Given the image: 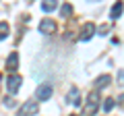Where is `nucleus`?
I'll list each match as a JSON object with an SVG mask.
<instances>
[{"label":"nucleus","mask_w":124,"mask_h":116,"mask_svg":"<svg viewBox=\"0 0 124 116\" xmlns=\"http://www.w3.org/2000/svg\"><path fill=\"white\" fill-rule=\"evenodd\" d=\"M95 29H97V27L93 25V23H85V25H83V33L79 35V40L81 41H89L93 37V33H95Z\"/></svg>","instance_id":"obj_5"},{"label":"nucleus","mask_w":124,"mask_h":116,"mask_svg":"<svg viewBox=\"0 0 124 116\" xmlns=\"http://www.w3.org/2000/svg\"><path fill=\"white\" fill-rule=\"evenodd\" d=\"M37 112H39L37 102H35V99H31V102H27V104H23V106H21L19 116H33V114H37Z\"/></svg>","instance_id":"obj_3"},{"label":"nucleus","mask_w":124,"mask_h":116,"mask_svg":"<svg viewBox=\"0 0 124 116\" xmlns=\"http://www.w3.org/2000/svg\"><path fill=\"white\" fill-rule=\"evenodd\" d=\"M19 87H21V77H19V75H10L8 81H6V89H8V93L15 95L19 91Z\"/></svg>","instance_id":"obj_4"},{"label":"nucleus","mask_w":124,"mask_h":116,"mask_svg":"<svg viewBox=\"0 0 124 116\" xmlns=\"http://www.w3.org/2000/svg\"><path fill=\"white\" fill-rule=\"evenodd\" d=\"M35 98L41 99V102L50 99V98H52V87H50V85H39V87H37V91H35Z\"/></svg>","instance_id":"obj_6"},{"label":"nucleus","mask_w":124,"mask_h":116,"mask_svg":"<svg viewBox=\"0 0 124 116\" xmlns=\"http://www.w3.org/2000/svg\"><path fill=\"white\" fill-rule=\"evenodd\" d=\"M122 10H124V2H122V0H118V2H116V4L112 6V10H110V17H112V19H118L120 15H122Z\"/></svg>","instance_id":"obj_9"},{"label":"nucleus","mask_w":124,"mask_h":116,"mask_svg":"<svg viewBox=\"0 0 124 116\" xmlns=\"http://www.w3.org/2000/svg\"><path fill=\"white\" fill-rule=\"evenodd\" d=\"M39 31L46 33V35H52V33H56V31H58L56 21H52V19H44V21L39 23Z\"/></svg>","instance_id":"obj_2"},{"label":"nucleus","mask_w":124,"mask_h":116,"mask_svg":"<svg viewBox=\"0 0 124 116\" xmlns=\"http://www.w3.org/2000/svg\"><path fill=\"white\" fill-rule=\"evenodd\" d=\"M6 68H8L10 73H15V71L19 68V54H17V52H13V54L8 56V60H6Z\"/></svg>","instance_id":"obj_8"},{"label":"nucleus","mask_w":124,"mask_h":116,"mask_svg":"<svg viewBox=\"0 0 124 116\" xmlns=\"http://www.w3.org/2000/svg\"><path fill=\"white\" fill-rule=\"evenodd\" d=\"M116 106V102H114V99H106V102H103V112H106V114H108V112H112V108H114Z\"/></svg>","instance_id":"obj_13"},{"label":"nucleus","mask_w":124,"mask_h":116,"mask_svg":"<svg viewBox=\"0 0 124 116\" xmlns=\"http://www.w3.org/2000/svg\"><path fill=\"white\" fill-rule=\"evenodd\" d=\"M0 81H2V77H0Z\"/></svg>","instance_id":"obj_18"},{"label":"nucleus","mask_w":124,"mask_h":116,"mask_svg":"<svg viewBox=\"0 0 124 116\" xmlns=\"http://www.w3.org/2000/svg\"><path fill=\"white\" fill-rule=\"evenodd\" d=\"M70 116H79V114H70Z\"/></svg>","instance_id":"obj_17"},{"label":"nucleus","mask_w":124,"mask_h":116,"mask_svg":"<svg viewBox=\"0 0 124 116\" xmlns=\"http://www.w3.org/2000/svg\"><path fill=\"white\" fill-rule=\"evenodd\" d=\"M110 81H112L110 75H101V77H97V79H95V89H103V87H106Z\"/></svg>","instance_id":"obj_10"},{"label":"nucleus","mask_w":124,"mask_h":116,"mask_svg":"<svg viewBox=\"0 0 124 116\" xmlns=\"http://www.w3.org/2000/svg\"><path fill=\"white\" fill-rule=\"evenodd\" d=\"M56 6H58V0H44V2H41V10H44V13H52Z\"/></svg>","instance_id":"obj_11"},{"label":"nucleus","mask_w":124,"mask_h":116,"mask_svg":"<svg viewBox=\"0 0 124 116\" xmlns=\"http://www.w3.org/2000/svg\"><path fill=\"white\" fill-rule=\"evenodd\" d=\"M70 15H72V6H70V4H64V6H62V17L68 19Z\"/></svg>","instance_id":"obj_14"},{"label":"nucleus","mask_w":124,"mask_h":116,"mask_svg":"<svg viewBox=\"0 0 124 116\" xmlns=\"http://www.w3.org/2000/svg\"><path fill=\"white\" fill-rule=\"evenodd\" d=\"M95 31H97L99 35H108V31H110V27H108V25H101L99 29H95Z\"/></svg>","instance_id":"obj_15"},{"label":"nucleus","mask_w":124,"mask_h":116,"mask_svg":"<svg viewBox=\"0 0 124 116\" xmlns=\"http://www.w3.org/2000/svg\"><path fill=\"white\" fill-rule=\"evenodd\" d=\"M8 31H10V27H8V23H0V41L4 40V37H8Z\"/></svg>","instance_id":"obj_12"},{"label":"nucleus","mask_w":124,"mask_h":116,"mask_svg":"<svg viewBox=\"0 0 124 116\" xmlns=\"http://www.w3.org/2000/svg\"><path fill=\"white\" fill-rule=\"evenodd\" d=\"M97 108H99V93H97V89H95V91H91V93L87 95V104H85V108H83V116H95Z\"/></svg>","instance_id":"obj_1"},{"label":"nucleus","mask_w":124,"mask_h":116,"mask_svg":"<svg viewBox=\"0 0 124 116\" xmlns=\"http://www.w3.org/2000/svg\"><path fill=\"white\" fill-rule=\"evenodd\" d=\"M118 83H120V85H124V71H120V73H118Z\"/></svg>","instance_id":"obj_16"},{"label":"nucleus","mask_w":124,"mask_h":116,"mask_svg":"<svg viewBox=\"0 0 124 116\" xmlns=\"http://www.w3.org/2000/svg\"><path fill=\"white\" fill-rule=\"evenodd\" d=\"M66 102L70 104V106H75V108H79L81 106V93H79V89H70L68 91V98H66Z\"/></svg>","instance_id":"obj_7"}]
</instances>
